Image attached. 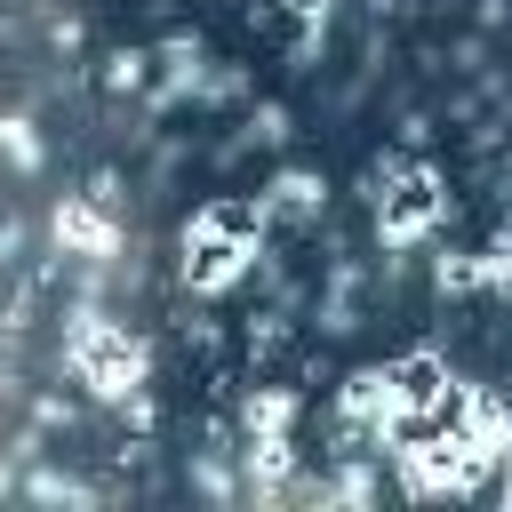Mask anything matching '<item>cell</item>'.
<instances>
[{
	"label": "cell",
	"mask_w": 512,
	"mask_h": 512,
	"mask_svg": "<svg viewBox=\"0 0 512 512\" xmlns=\"http://www.w3.org/2000/svg\"><path fill=\"white\" fill-rule=\"evenodd\" d=\"M264 232H272V200L264 192H216L184 216L176 232V280L192 296H224L248 264H264Z\"/></svg>",
	"instance_id": "obj_1"
},
{
	"label": "cell",
	"mask_w": 512,
	"mask_h": 512,
	"mask_svg": "<svg viewBox=\"0 0 512 512\" xmlns=\"http://www.w3.org/2000/svg\"><path fill=\"white\" fill-rule=\"evenodd\" d=\"M64 368H72L96 400H128V392L152 384V352H144V336H136L128 320L96 312V304H72V312H64Z\"/></svg>",
	"instance_id": "obj_2"
},
{
	"label": "cell",
	"mask_w": 512,
	"mask_h": 512,
	"mask_svg": "<svg viewBox=\"0 0 512 512\" xmlns=\"http://www.w3.org/2000/svg\"><path fill=\"white\" fill-rule=\"evenodd\" d=\"M56 248L64 256H80V264H112V248H120V208H104V200H64L56 208Z\"/></svg>",
	"instance_id": "obj_3"
},
{
	"label": "cell",
	"mask_w": 512,
	"mask_h": 512,
	"mask_svg": "<svg viewBox=\"0 0 512 512\" xmlns=\"http://www.w3.org/2000/svg\"><path fill=\"white\" fill-rule=\"evenodd\" d=\"M264 200H272V224L288 216V224H312L320 208H328V176L320 168H280L272 184H264Z\"/></svg>",
	"instance_id": "obj_4"
},
{
	"label": "cell",
	"mask_w": 512,
	"mask_h": 512,
	"mask_svg": "<svg viewBox=\"0 0 512 512\" xmlns=\"http://www.w3.org/2000/svg\"><path fill=\"white\" fill-rule=\"evenodd\" d=\"M296 408H304V400H296L288 384H248L240 408H232V424H240V432H296Z\"/></svg>",
	"instance_id": "obj_5"
},
{
	"label": "cell",
	"mask_w": 512,
	"mask_h": 512,
	"mask_svg": "<svg viewBox=\"0 0 512 512\" xmlns=\"http://www.w3.org/2000/svg\"><path fill=\"white\" fill-rule=\"evenodd\" d=\"M152 64H160L152 48H112V56L96 64V88H104V96H152Z\"/></svg>",
	"instance_id": "obj_6"
},
{
	"label": "cell",
	"mask_w": 512,
	"mask_h": 512,
	"mask_svg": "<svg viewBox=\"0 0 512 512\" xmlns=\"http://www.w3.org/2000/svg\"><path fill=\"white\" fill-rule=\"evenodd\" d=\"M288 336H296V328H288V312H256V320L240 328V352L264 368V360H280V352H288Z\"/></svg>",
	"instance_id": "obj_7"
},
{
	"label": "cell",
	"mask_w": 512,
	"mask_h": 512,
	"mask_svg": "<svg viewBox=\"0 0 512 512\" xmlns=\"http://www.w3.org/2000/svg\"><path fill=\"white\" fill-rule=\"evenodd\" d=\"M432 288L440 296H488V280H480V256H432Z\"/></svg>",
	"instance_id": "obj_8"
},
{
	"label": "cell",
	"mask_w": 512,
	"mask_h": 512,
	"mask_svg": "<svg viewBox=\"0 0 512 512\" xmlns=\"http://www.w3.org/2000/svg\"><path fill=\"white\" fill-rule=\"evenodd\" d=\"M240 144H288V104H256L240 120Z\"/></svg>",
	"instance_id": "obj_9"
},
{
	"label": "cell",
	"mask_w": 512,
	"mask_h": 512,
	"mask_svg": "<svg viewBox=\"0 0 512 512\" xmlns=\"http://www.w3.org/2000/svg\"><path fill=\"white\" fill-rule=\"evenodd\" d=\"M272 16H280L288 32H328V16H336V0H272Z\"/></svg>",
	"instance_id": "obj_10"
},
{
	"label": "cell",
	"mask_w": 512,
	"mask_h": 512,
	"mask_svg": "<svg viewBox=\"0 0 512 512\" xmlns=\"http://www.w3.org/2000/svg\"><path fill=\"white\" fill-rule=\"evenodd\" d=\"M176 336H184V352H208V360L224 352V328H216L208 312H184V320H176Z\"/></svg>",
	"instance_id": "obj_11"
},
{
	"label": "cell",
	"mask_w": 512,
	"mask_h": 512,
	"mask_svg": "<svg viewBox=\"0 0 512 512\" xmlns=\"http://www.w3.org/2000/svg\"><path fill=\"white\" fill-rule=\"evenodd\" d=\"M24 496H48V504H56V496H96V488H88V480H72V472H48V464H40V472L24 480Z\"/></svg>",
	"instance_id": "obj_12"
},
{
	"label": "cell",
	"mask_w": 512,
	"mask_h": 512,
	"mask_svg": "<svg viewBox=\"0 0 512 512\" xmlns=\"http://www.w3.org/2000/svg\"><path fill=\"white\" fill-rule=\"evenodd\" d=\"M0 144H8V160H16V168H40V144H32V128H24V120H0Z\"/></svg>",
	"instance_id": "obj_13"
},
{
	"label": "cell",
	"mask_w": 512,
	"mask_h": 512,
	"mask_svg": "<svg viewBox=\"0 0 512 512\" xmlns=\"http://www.w3.org/2000/svg\"><path fill=\"white\" fill-rule=\"evenodd\" d=\"M504 16H512V0H480V24H488V32H496Z\"/></svg>",
	"instance_id": "obj_14"
}]
</instances>
